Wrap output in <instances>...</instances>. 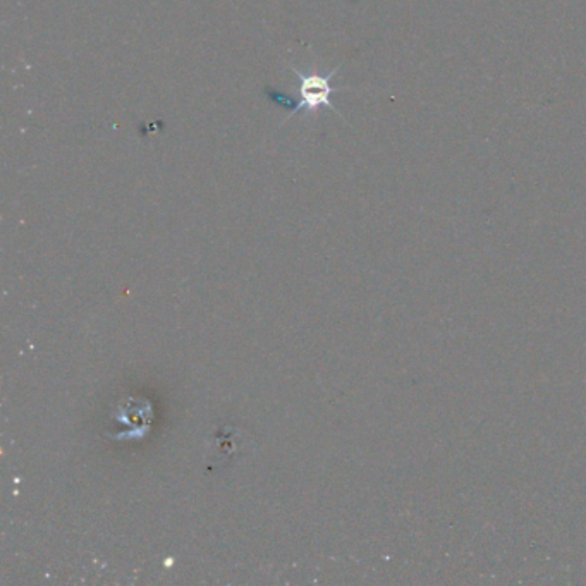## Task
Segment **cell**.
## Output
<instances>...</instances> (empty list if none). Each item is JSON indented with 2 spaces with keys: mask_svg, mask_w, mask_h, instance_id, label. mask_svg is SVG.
<instances>
[{
  "mask_svg": "<svg viewBox=\"0 0 586 586\" xmlns=\"http://www.w3.org/2000/svg\"><path fill=\"white\" fill-rule=\"evenodd\" d=\"M291 69L294 70L296 77H298V102L291 109V114H289L287 119L298 116L301 110H306V112H315V110L322 109H330L332 112H337V109L332 103V95L337 93V91H343L344 88H336L332 87V80L337 74L339 68L332 69L327 74L320 73H305V70L296 69L294 66H291Z\"/></svg>",
  "mask_w": 586,
  "mask_h": 586,
  "instance_id": "1",
  "label": "cell"
}]
</instances>
